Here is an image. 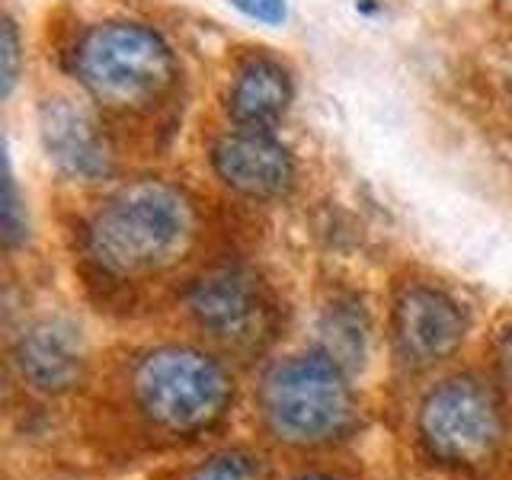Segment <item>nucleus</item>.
Segmentation results:
<instances>
[{
	"mask_svg": "<svg viewBox=\"0 0 512 480\" xmlns=\"http://www.w3.org/2000/svg\"><path fill=\"white\" fill-rule=\"evenodd\" d=\"M212 164L224 186L247 199H279L295 183V160L282 141L256 128H237L212 148Z\"/></svg>",
	"mask_w": 512,
	"mask_h": 480,
	"instance_id": "nucleus-9",
	"label": "nucleus"
},
{
	"mask_svg": "<svg viewBox=\"0 0 512 480\" xmlns=\"http://www.w3.org/2000/svg\"><path fill=\"white\" fill-rule=\"evenodd\" d=\"M487 372L496 381V388L503 391L506 404L512 410V320L496 330L493 343H490V359H487Z\"/></svg>",
	"mask_w": 512,
	"mask_h": 480,
	"instance_id": "nucleus-15",
	"label": "nucleus"
},
{
	"mask_svg": "<svg viewBox=\"0 0 512 480\" xmlns=\"http://www.w3.org/2000/svg\"><path fill=\"white\" fill-rule=\"evenodd\" d=\"M77 77L109 109H148L173 87L167 42L141 23H103L77 42Z\"/></svg>",
	"mask_w": 512,
	"mask_h": 480,
	"instance_id": "nucleus-6",
	"label": "nucleus"
},
{
	"mask_svg": "<svg viewBox=\"0 0 512 480\" xmlns=\"http://www.w3.org/2000/svg\"><path fill=\"white\" fill-rule=\"evenodd\" d=\"M471 336V311L448 288L429 279L400 282L388 314L391 362L404 378L445 368Z\"/></svg>",
	"mask_w": 512,
	"mask_h": 480,
	"instance_id": "nucleus-7",
	"label": "nucleus"
},
{
	"mask_svg": "<svg viewBox=\"0 0 512 480\" xmlns=\"http://www.w3.org/2000/svg\"><path fill=\"white\" fill-rule=\"evenodd\" d=\"M183 308L205 346L231 365L260 362L282 333V304L263 272L247 263L205 266L189 279Z\"/></svg>",
	"mask_w": 512,
	"mask_h": 480,
	"instance_id": "nucleus-5",
	"label": "nucleus"
},
{
	"mask_svg": "<svg viewBox=\"0 0 512 480\" xmlns=\"http://www.w3.org/2000/svg\"><path fill=\"white\" fill-rule=\"evenodd\" d=\"M279 455L260 439H221L199 452L164 461L151 480H279Z\"/></svg>",
	"mask_w": 512,
	"mask_h": 480,
	"instance_id": "nucleus-11",
	"label": "nucleus"
},
{
	"mask_svg": "<svg viewBox=\"0 0 512 480\" xmlns=\"http://www.w3.org/2000/svg\"><path fill=\"white\" fill-rule=\"evenodd\" d=\"M279 480H368V477L362 468H356V464H346V461H340V455H330V458L298 461L295 468L282 471Z\"/></svg>",
	"mask_w": 512,
	"mask_h": 480,
	"instance_id": "nucleus-14",
	"label": "nucleus"
},
{
	"mask_svg": "<svg viewBox=\"0 0 512 480\" xmlns=\"http://www.w3.org/2000/svg\"><path fill=\"white\" fill-rule=\"evenodd\" d=\"M253 439L282 458L343 455L368 426L356 375L320 346L263 365L250 394Z\"/></svg>",
	"mask_w": 512,
	"mask_h": 480,
	"instance_id": "nucleus-2",
	"label": "nucleus"
},
{
	"mask_svg": "<svg viewBox=\"0 0 512 480\" xmlns=\"http://www.w3.org/2000/svg\"><path fill=\"white\" fill-rule=\"evenodd\" d=\"M480 480H493V477H480Z\"/></svg>",
	"mask_w": 512,
	"mask_h": 480,
	"instance_id": "nucleus-19",
	"label": "nucleus"
},
{
	"mask_svg": "<svg viewBox=\"0 0 512 480\" xmlns=\"http://www.w3.org/2000/svg\"><path fill=\"white\" fill-rule=\"evenodd\" d=\"M404 452L420 474L493 477L512 461V410L490 372L455 368L426 381L404 413Z\"/></svg>",
	"mask_w": 512,
	"mask_h": 480,
	"instance_id": "nucleus-3",
	"label": "nucleus"
},
{
	"mask_svg": "<svg viewBox=\"0 0 512 480\" xmlns=\"http://www.w3.org/2000/svg\"><path fill=\"white\" fill-rule=\"evenodd\" d=\"M231 4L240 10V13H247L250 20H260L266 26H279L285 20V0H231Z\"/></svg>",
	"mask_w": 512,
	"mask_h": 480,
	"instance_id": "nucleus-18",
	"label": "nucleus"
},
{
	"mask_svg": "<svg viewBox=\"0 0 512 480\" xmlns=\"http://www.w3.org/2000/svg\"><path fill=\"white\" fill-rule=\"evenodd\" d=\"M317 346L349 375H362L372 362V314L356 292H330L317 311Z\"/></svg>",
	"mask_w": 512,
	"mask_h": 480,
	"instance_id": "nucleus-12",
	"label": "nucleus"
},
{
	"mask_svg": "<svg viewBox=\"0 0 512 480\" xmlns=\"http://www.w3.org/2000/svg\"><path fill=\"white\" fill-rule=\"evenodd\" d=\"M29 237V221H26V208L20 202V192H16V183L7 170V183H4V244L7 250H16L20 244H26Z\"/></svg>",
	"mask_w": 512,
	"mask_h": 480,
	"instance_id": "nucleus-16",
	"label": "nucleus"
},
{
	"mask_svg": "<svg viewBox=\"0 0 512 480\" xmlns=\"http://www.w3.org/2000/svg\"><path fill=\"white\" fill-rule=\"evenodd\" d=\"M77 439L103 468L173 461L228 439L240 413L234 365L205 343L164 340L132 349L112 375H93Z\"/></svg>",
	"mask_w": 512,
	"mask_h": 480,
	"instance_id": "nucleus-1",
	"label": "nucleus"
},
{
	"mask_svg": "<svg viewBox=\"0 0 512 480\" xmlns=\"http://www.w3.org/2000/svg\"><path fill=\"white\" fill-rule=\"evenodd\" d=\"M196 237V215L180 189L135 180L96 208L80 231V256L93 279L138 285L164 276L183 260Z\"/></svg>",
	"mask_w": 512,
	"mask_h": 480,
	"instance_id": "nucleus-4",
	"label": "nucleus"
},
{
	"mask_svg": "<svg viewBox=\"0 0 512 480\" xmlns=\"http://www.w3.org/2000/svg\"><path fill=\"white\" fill-rule=\"evenodd\" d=\"M39 135L48 160L71 180L96 183L112 173V148L90 109L48 100L39 112Z\"/></svg>",
	"mask_w": 512,
	"mask_h": 480,
	"instance_id": "nucleus-10",
	"label": "nucleus"
},
{
	"mask_svg": "<svg viewBox=\"0 0 512 480\" xmlns=\"http://www.w3.org/2000/svg\"><path fill=\"white\" fill-rule=\"evenodd\" d=\"M292 103V80L285 68L269 58H253L244 64L231 87V116L240 128L269 132L282 122Z\"/></svg>",
	"mask_w": 512,
	"mask_h": 480,
	"instance_id": "nucleus-13",
	"label": "nucleus"
},
{
	"mask_svg": "<svg viewBox=\"0 0 512 480\" xmlns=\"http://www.w3.org/2000/svg\"><path fill=\"white\" fill-rule=\"evenodd\" d=\"M16 64H20V39H16V29L7 20L4 36H0V77H4V96L16 84Z\"/></svg>",
	"mask_w": 512,
	"mask_h": 480,
	"instance_id": "nucleus-17",
	"label": "nucleus"
},
{
	"mask_svg": "<svg viewBox=\"0 0 512 480\" xmlns=\"http://www.w3.org/2000/svg\"><path fill=\"white\" fill-rule=\"evenodd\" d=\"M10 384L39 407L87 397L93 384V359L87 333L77 320L45 314L13 336L10 343Z\"/></svg>",
	"mask_w": 512,
	"mask_h": 480,
	"instance_id": "nucleus-8",
	"label": "nucleus"
}]
</instances>
